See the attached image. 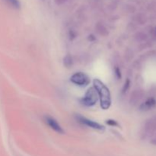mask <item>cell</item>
I'll return each instance as SVG.
<instances>
[{
  "mask_svg": "<svg viewBox=\"0 0 156 156\" xmlns=\"http://www.w3.org/2000/svg\"><path fill=\"white\" fill-rule=\"evenodd\" d=\"M44 120H45V123L51 128L53 130H54L55 132H56L57 133L59 134H63L64 130L62 128V126L58 123V122L55 120L54 118H53L50 116H46L44 117Z\"/></svg>",
  "mask_w": 156,
  "mask_h": 156,
  "instance_id": "5b68a950",
  "label": "cell"
},
{
  "mask_svg": "<svg viewBox=\"0 0 156 156\" xmlns=\"http://www.w3.org/2000/svg\"><path fill=\"white\" fill-rule=\"evenodd\" d=\"M64 62H65V65L66 66H71V64H72V59H71V57H70L69 56H67L65 58V61H64Z\"/></svg>",
  "mask_w": 156,
  "mask_h": 156,
  "instance_id": "30bf717a",
  "label": "cell"
},
{
  "mask_svg": "<svg viewBox=\"0 0 156 156\" xmlns=\"http://www.w3.org/2000/svg\"><path fill=\"white\" fill-rule=\"evenodd\" d=\"M129 84H130V82H129V80L126 81V83H125L124 88H123V92H125L126 90H128V88H129Z\"/></svg>",
  "mask_w": 156,
  "mask_h": 156,
  "instance_id": "7c38bea8",
  "label": "cell"
},
{
  "mask_svg": "<svg viewBox=\"0 0 156 156\" xmlns=\"http://www.w3.org/2000/svg\"><path fill=\"white\" fill-rule=\"evenodd\" d=\"M5 1L15 9H18L20 7V4L18 0H5Z\"/></svg>",
  "mask_w": 156,
  "mask_h": 156,
  "instance_id": "9c48e42d",
  "label": "cell"
},
{
  "mask_svg": "<svg viewBox=\"0 0 156 156\" xmlns=\"http://www.w3.org/2000/svg\"><path fill=\"white\" fill-rule=\"evenodd\" d=\"M107 123L109 125H111V126H118V124H117V123L115 121V120H109L107 121Z\"/></svg>",
  "mask_w": 156,
  "mask_h": 156,
  "instance_id": "8fae6325",
  "label": "cell"
},
{
  "mask_svg": "<svg viewBox=\"0 0 156 156\" xmlns=\"http://www.w3.org/2000/svg\"><path fill=\"white\" fill-rule=\"evenodd\" d=\"M98 99V95L95 88H91L88 90L85 97L82 99V104L88 107L93 106L96 104Z\"/></svg>",
  "mask_w": 156,
  "mask_h": 156,
  "instance_id": "7a4b0ae2",
  "label": "cell"
},
{
  "mask_svg": "<svg viewBox=\"0 0 156 156\" xmlns=\"http://www.w3.org/2000/svg\"><path fill=\"white\" fill-rule=\"evenodd\" d=\"M94 88H95L98 98H100L101 107L104 110H107L111 105V92L108 87L99 79L94 80Z\"/></svg>",
  "mask_w": 156,
  "mask_h": 156,
  "instance_id": "6da1fadb",
  "label": "cell"
},
{
  "mask_svg": "<svg viewBox=\"0 0 156 156\" xmlns=\"http://www.w3.org/2000/svg\"><path fill=\"white\" fill-rule=\"evenodd\" d=\"M76 118L79 120V123H82L83 125H85V126H88V127H91L94 129H98V130H103V129H105V127L103 126L96 123V122L89 120V119H87L86 117H84L81 115H78L76 116Z\"/></svg>",
  "mask_w": 156,
  "mask_h": 156,
  "instance_id": "277c9868",
  "label": "cell"
},
{
  "mask_svg": "<svg viewBox=\"0 0 156 156\" xmlns=\"http://www.w3.org/2000/svg\"><path fill=\"white\" fill-rule=\"evenodd\" d=\"M145 132L146 134L149 135V134H152L156 131V117L150 119L146 122V125H145Z\"/></svg>",
  "mask_w": 156,
  "mask_h": 156,
  "instance_id": "8992f818",
  "label": "cell"
},
{
  "mask_svg": "<svg viewBox=\"0 0 156 156\" xmlns=\"http://www.w3.org/2000/svg\"><path fill=\"white\" fill-rule=\"evenodd\" d=\"M156 105V101L155 98H150L147 99L144 103H143L140 106V110L142 111H149V110H151L152 108H153L154 107H155Z\"/></svg>",
  "mask_w": 156,
  "mask_h": 156,
  "instance_id": "52a82bcc",
  "label": "cell"
},
{
  "mask_svg": "<svg viewBox=\"0 0 156 156\" xmlns=\"http://www.w3.org/2000/svg\"><path fill=\"white\" fill-rule=\"evenodd\" d=\"M143 98V92L141 91H136L132 94L131 98V102L132 104H136L137 102L140 101V99Z\"/></svg>",
  "mask_w": 156,
  "mask_h": 156,
  "instance_id": "ba28073f",
  "label": "cell"
},
{
  "mask_svg": "<svg viewBox=\"0 0 156 156\" xmlns=\"http://www.w3.org/2000/svg\"><path fill=\"white\" fill-rule=\"evenodd\" d=\"M151 143H152V144H154V145H156V135H155V136L154 137L153 139H152V141H151Z\"/></svg>",
  "mask_w": 156,
  "mask_h": 156,
  "instance_id": "4fadbf2b",
  "label": "cell"
},
{
  "mask_svg": "<svg viewBox=\"0 0 156 156\" xmlns=\"http://www.w3.org/2000/svg\"><path fill=\"white\" fill-rule=\"evenodd\" d=\"M70 80L73 83L76 85H79V86H85V85H88L90 82L88 76L82 72H79V73H76L75 74H73L70 78Z\"/></svg>",
  "mask_w": 156,
  "mask_h": 156,
  "instance_id": "3957f363",
  "label": "cell"
}]
</instances>
